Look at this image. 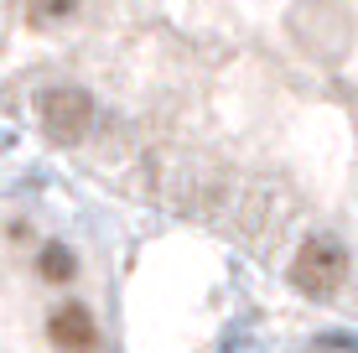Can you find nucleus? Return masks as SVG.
<instances>
[{
    "label": "nucleus",
    "mask_w": 358,
    "mask_h": 353,
    "mask_svg": "<svg viewBox=\"0 0 358 353\" xmlns=\"http://www.w3.org/2000/svg\"><path fill=\"white\" fill-rule=\"evenodd\" d=\"M36 120H42V136L52 145H83L94 136L99 104H94V94L78 89V83H57V89H42Z\"/></svg>",
    "instance_id": "obj_1"
},
{
    "label": "nucleus",
    "mask_w": 358,
    "mask_h": 353,
    "mask_svg": "<svg viewBox=\"0 0 358 353\" xmlns=\"http://www.w3.org/2000/svg\"><path fill=\"white\" fill-rule=\"evenodd\" d=\"M343 275H348V250H343L338 239H332V234L301 239V250H296V265H291V286L301 291V296L327 301L332 291L343 286Z\"/></svg>",
    "instance_id": "obj_2"
},
{
    "label": "nucleus",
    "mask_w": 358,
    "mask_h": 353,
    "mask_svg": "<svg viewBox=\"0 0 358 353\" xmlns=\"http://www.w3.org/2000/svg\"><path fill=\"white\" fill-rule=\"evenodd\" d=\"M47 338H52V348H63V353H94V348H99L94 312H89V307H78V301L57 307L52 317H47Z\"/></svg>",
    "instance_id": "obj_3"
},
{
    "label": "nucleus",
    "mask_w": 358,
    "mask_h": 353,
    "mask_svg": "<svg viewBox=\"0 0 358 353\" xmlns=\"http://www.w3.org/2000/svg\"><path fill=\"white\" fill-rule=\"evenodd\" d=\"M36 271H42V281H52V286H63L78 275V260H73V250L68 245H42V254H36Z\"/></svg>",
    "instance_id": "obj_4"
},
{
    "label": "nucleus",
    "mask_w": 358,
    "mask_h": 353,
    "mask_svg": "<svg viewBox=\"0 0 358 353\" xmlns=\"http://www.w3.org/2000/svg\"><path fill=\"white\" fill-rule=\"evenodd\" d=\"M78 10V0H27V21L31 27H52V21H68Z\"/></svg>",
    "instance_id": "obj_5"
}]
</instances>
